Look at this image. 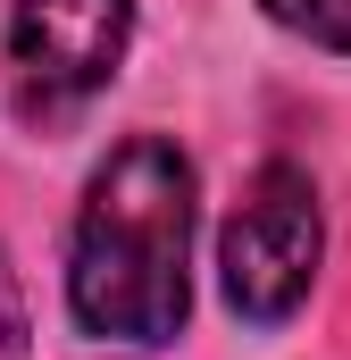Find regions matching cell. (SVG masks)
Instances as JSON below:
<instances>
[{
    "label": "cell",
    "instance_id": "obj_1",
    "mask_svg": "<svg viewBox=\"0 0 351 360\" xmlns=\"http://www.w3.org/2000/svg\"><path fill=\"white\" fill-rule=\"evenodd\" d=\"M184 260H192V168L176 143L134 134L84 193L67 302L100 344H168L192 302Z\"/></svg>",
    "mask_w": 351,
    "mask_h": 360
},
{
    "label": "cell",
    "instance_id": "obj_2",
    "mask_svg": "<svg viewBox=\"0 0 351 360\" xmlns=\"http://www.w3.org/2000/svg\"><path fill=\"white\" fill-rule=\"evenodd\" d=\"M318 243H326V218H318V184L301 176L293 160H267L251 193L234 201L226 218V243H218V269H226V302L243 319H293L310 276H318Z\"/></svg>",
    "mask_w": 351,
    "mask_h": 360
},
{
    "label": "cell",
    "instance_id": "obj_3",
    "mask_svg": "<svg viewBox=\"0 0 351 360\" xmlns=\"http://www.w3.org/2000/svg\"><path fill=\"white\" fill-rule=\"evenodd\" d=\"M134 34V0H17L8 17V59L34 109H67L117 76Z\"/></svg>",
    "mask_w": 351,
    "mask_h": 360
},
{
    "label": "cell",
    "instance_id": "obj_4",
    "mask_svg": "<svg viewBox=\"0 0 351 360\" xmlns=\"http://www.w3.org/2000/svg\"><path fill=\"white\" fill-rule=\"evenodd\" d=\"M267 17L326 42V51H351V0H267Z\"/></svg>",
    "mask_w": 351,
    "mask_h": 360
}]
</instances>
